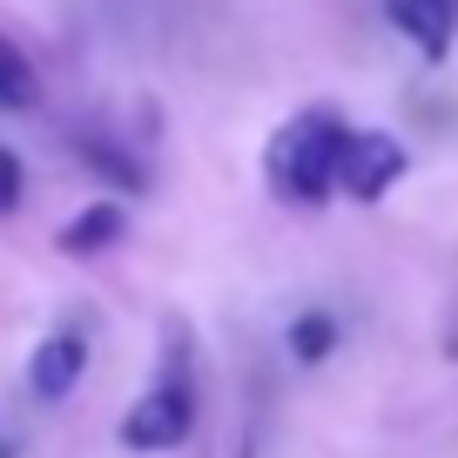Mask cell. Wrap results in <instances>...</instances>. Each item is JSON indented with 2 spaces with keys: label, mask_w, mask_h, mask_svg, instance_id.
<instances>
[{
  "label": "cell",
  "mask_w": 458,
  "mask_h": 458,
  "mask_svg": "<svg viewBox=\"0 0 458 458\" xmlns=\"http://www.w3.org/2000/svg\"><path fill=\"white\" fill-rule=\"evenodd\" d=\"M344 142H351V122H337L330 108H303L297 122H284V129L270 135V156H263L270 189L284 202H303V209L330 202V196H337Z\"/></svg>",
  "instance_id": "obj_1"
},
{
  "label": "cell",
  "mask_w": 458,
  "mask_h": 458,
  "mask_svg": "<svg viewBox=\"0 0 458 458\" xmlns=\"http://www.w3.org/2000/svg\"><path fill=\"white\" fill-rule=\"evenodd\" d=\"M196 431V391H189V377H162V385H148L142 398L129 404V418H122V445L129 452H175V445Z\"/></svg>",
  "instance_id": "obj_2"
},
{
  "label": "cell",
  "mask_w": 458,
  "mask_h": 458,
  "mask_svg": "<svg viewBox=\"0 0 458 458\" xmlns=\"http://www.w3.org/2000/svg\"><path fill=\"white\" fill-rule=\"evenodd\" d=\"M404 169H411V156H404L398 135L351 129V142H344V162H337V189H344L351 202H385V189L398 182Z\"/></svg>",
  "instance_id": "obj_3"
},
{
  "label": "cell",
  "mask_w": 458,
  "mask_h": 458,
  "mask_svg": "<svg viewBox=\"0 0 458 458\" xmlns=\"http://www.w3.org/2000/svg\"><path fill=\"white\" fill-rule=\"evenodd\" d=\"M81 371H88V337L81 330H55L28 358V385H34V398H47V404L68 398V391L81 385Z\"/></svg>",
  "instance_id": "obj_4"
},
{
  "label": "cell",
  "mask_w": 458,
  "mask_h": 458,
  "mask_svg": "<svg viewBox=\"0 0 458 458\" xmlns=\"http://www.w3.org/2000/svg\"><path fill=\"white\" fill-rule=\"evenodd\" d=\"M385 14L398 21V34H411V47L425 61L452 55V34H458V0H385Z\"/></svg>",
  "instance_id": "obj_5"
},
{
  "label": "cell",
  "mask_w": 458,
  "mask_h": 458,
  "mask_svg": "<svg viewBox=\"0 0 458 458\" xmlns=\"http://www.w3.org/2000/svg\"><path fill=\"white\" fill-rule=\"evenodd\" d=\"M129 236V209L122 202H88V209H74L68 223H61V257H101V250H114Z\"/></svg>",
  "instance_id": "obj_6"
},
{
  "label": "cell",
  "mask_w": 458,
  "mask_h": 458,
  "mask_svg": "<svg viewBox=\"0 0 458 458\" xmlns=\"http://www.w3.org/2000/svg\"><path fill=\"white\" fill-rule=\"evenodd\" d=\"M74 156L88 162V175H101L108 189H122V196H142L148 189V169H142V156L135 148H122V142H108V135H74Z\"/></svg>",
  "instance_id": "obj_7"
},
{
  "label": "cell",
  "mask_w": 458,
  "mask_h": 458,
  "mask_svg": "<svg viewBox=\"0 0 458 458\" xmlns=\"http://www.w3.org/2000/svg\"><path fill=\"white\" fill-rule=\"evenodd\" d=\"M0 108L7 114L41 108V74H34L28 55H21V41H7V34H0Z\"/></svg>",
  "instance_id": "obj_8"
},
{
  "label": "cell",
  "mask_w": 458,
  "mask_h": 458,
  "mask_svg": "<svg viewBox=\"0 0 458 458\" xmlns=\"http://www.w3.org/2000/svg\"><path fill=\"white\" fill-rule=\"evenodd\" d=\"M330 351H337V317L330 310H303L297 324H290V358L297 364H324Z\"/></svg>",
  "instance_id": "obj_9"
},
{
  "label": "cell",
  "mask_w": 458,
  "mask_h": 458,
  "mask_svg": "<svg viewBox=\"0 0 458 458\" xmlns=\"http://www.w3.org/2000/svg\"><path fill=\"white\" fill-rule=\"evenodd\" d=\"M21 209V156L14 148H0V216Z\"/></svg>",
  "instance_id": "obj_10"
},
{
  "label": "cell",
  "mask_w": 458,
  "mask_h": 458,
  "mask_svg": "<svg viewBox=\"0 0 458 458\" xmlns=\"http://www.w3.org/2000/svg\"><path fill=\"white\" fill-rule=\"evenodd\" d=\"M0 458H14V445H7V438H0Z\"/></svg>",
  "instance_id": "obj_11"
}]
</instances>
